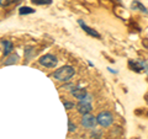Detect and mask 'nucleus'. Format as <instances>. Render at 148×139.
I'll return each instance as SVG.
<instances>
[{
    "label": "nucleus",
    "instance_id": "obj_1",
    "mask_svg": "<svg viewBox=\"0 0 148 139\" xmlns=\"http://www.w3.org/2000/svg\"><path fill=\"white\" fill-rule=\"evenodd\" d=\"M74 74H75V70H74L73 67L64 65L53 73V78L57 79L58 81H69L73 78Z\"/></svg>",
    "mask_w": 148,
    "mask_h": 139
},
{
    "label": "nucleus",
    "instance_id": "obj_2",
    "mask_svg": "<svg viewBox=\"0 0 148 139\" xmlns=\"http://www.w3.org/2000/svg\"><path fill=\"white\" fill-rule=\"evenodd\" d=\"M96 121H98V124H100L101 127H110L114 122V116L109 111H103L100 112L98 116H96Z\"/></svg>",
    "mask_w": 148,
    "mask_h": 139
},
{
    "label": "nucleus",
    "instance_id": "obj_3",
    "mask_svg": "<svg viewBox=\"0 0 148 139\" xmlns=\"http://www.w3.org/2000/svg\"><path fill=\"white\" fill-rule=\"evenodd\" d=\"M38 62H40L41 65H43L46 68H54L56 65H57V63H58V59L53 54H45V55H42V57L40 58Z\"/></svg>",
    "mask_w": 148,
    "mask_h": 139
},
{
    "label": "nucleus",
    "instance_id": "obj_4",
    "mask_svg": "<svg viewBox=\"0 0 148 139\" xmlns=\"http://www.w3.org/2000/svg\"><path fill=\"white\" fill-rule=\"evenodd\" d=\"M80 123H82V126L84 127V128L92 129V128H95L96 124H98V121H96L95 116L86 113V114H83V118H82Z\"/></svg>",
    "mask_w": 148,
    "mask_h": 139
},
{
    "label": "nucleus",
    "instance_id": "obj_5",
    "mask_svg": "<svg viewBox=\"0 0 148 139\" xmlns=\"http://www.w3.org/2000/svg\"><path fill=\"white\" fill-rule=\"evenodd\" d=\"M77 110H78V112L82 113V114H86V113H89L90 111L92 110V106L90 102H88V101L85 100H82L79 104L77 105Z\"/></svg>",
    "mask_w": 148,
    "mask_h": 139
},
{
    "label": "nucleus",
    "instance_id": "obj_6",
    "mask_svg": "<svg viewBox=\"0 0 148 139\" xmlns=\"http://www.w3.org/2000/svg\"><path fill=\"white\" fill-rule=\"evenodd\" d=\"M78 24L80 25V27H82V29L84 30L89 36L95 37V38H101V35L99 33V32L96 31V30H94V29H91V27H89L86 24H84V22H83V20H78Z\"/></svg>",
    "mask_w": 148,
    "mask_h": 139
},
{
    "label": "nucleus",
    "instance_id": "obj_7",
    "mask_svg": "<svg viewBox=\"0 0 148 139\" xmlns=\"http://www.w3.org/2000/svg\"><path fill=\"white\" fill-rule=\"evenodd\" d=\"M71 94L75 97V99L82 101V100H84L86 97L88 92H86V90L84 89V87H74V89L71 91Z\"/></svg>",
    "mask_w": 148,
    "mask_h": 139
},
{
    "label": "nucleus",
    "instance_id": "obj_8",
    "mask_svg": "<svg viewBox=\"0 0 148 139\" xmlns=\"http://www.w3.org/2000/svg\"><path fill=\"white\" fill-rule=\"evenodd\" d=\"M131 9H132V10H138V11H142V12H145V14H148L147 7L143 5L140 0H133L132 4H131Z\"/></svg>",
    "mask_w": 148,
    "mask_h": 139
},
{
    "label": "nucleus",
    "instance_id": "obj_9",
    "mask_svg": "<svg viewBox=\"0 0 148 139\" xmlns=\"http://www.w3.org/2000/svg\"><path fill=\"white\" fill-rule=\"evenodd\" d=\"M1 43L4 46V55H9L11 53V50L14 49V44L11 41H1Z\"/></svg>",
    "mask_w": 148,
    "mask_h": 139
},
{
    "label": "nucleus",
    "instance_id": "obj_10",
    "mask_svg": "<svg viewBox=\"0 0 148 139\" xmlns=\"http://www.w3.org/2000/svg\"><path fill=\"white\" fill-rule=\"evenodd\" d=\"M128 65L131 68V70H135L137 73H142L143 72V68L140 64V62H133V61H130L128 62Z\"/></svg>",
    "mask_w": 148,
    "mask_h": 139
},
{
    "label": "nucleus",
    "instance_id": "obj_11",
    "mask_svg": "<svg viewBox=\"0 0 148 139\" xmlns=\"http://www.w3.org/2000/svg\"><path fill=\"white\" fill-rule=\"evenodd\" d=\"M35 12V9H32L30 6H22L18 9V14L20 15H29V14H34Z\"/></svg>",
    "mask_w": 148,
    "mask_h": 139
},
{
    "label": "nucleus",
    "instance_id": "obj_12",
    "mask_svg": "<svg viewBox=\"0 0 148 139\" xmlns=\"http://www.w3.org/2000/svg\"><path fill=\"white\" fill-rule=\"evenodd\" d=\"M20 0H0V6L3 7H8L12 5V4H17Z\"/></svg>",
    "mask_w": 148,
    "mask_h": 139
},
{
    "label": "nucleus",
    "instance_id": "obj_13",
    "mask_svg": "<svg viewBox=\"0 0 148 139\" xmlns=\"http://www.w3.org/2000/svg\"><path fill=\"white\" fill-rule=\"evenodd\" d=\"M17 61H18V55H17V54H12V55H10V57H9L8 61H5V65L15 64V63H17Z\"/></svg>",
    "mask_w": 148,
    "mask_h": 139
},
{
    "label": "nucleus",
    "instance_id": "obj_14",
    "mask_svg": "<svg viewBox=\"0 0 148 139\" xmlns=\"http://www.w3.org/2000/svg\"><path fill=\"white\" fill-rule=\"evenodd\" d=\"M32 4L35 5H51L52 0H31Z\"/></svg>",
    "mask_w": 148,
    "mask_h": 139
},
{
    "label": "nucleus",
    "instance_id": "obj_15",
    "mask_svg": "<svg viewBox=\"0 0 148 139\" xmlns=\"http://www.w3.org/2000/svg\"><path fill=\"white\" fill-rule=\"evenodd\" d=\"M63 106H64V108H67V110H72V108L75 107V105H74L73 102H69V101H64Z\"/></svg>",
    "mask_w": 148,
    "mask_h": 139
},
{
    "label": "nucleus",
    "instance_id": "obj_16",
    "mask_svg": "<svg viewBox=\"0 0 148 139\" xmlns=\"http://www.w3.org/2000/svg\"><path fill=\"white\" fill-rule=\"evenodd\" d=\"M68 129H69V132H75L77 127H75V124H74L72 121H69V122H68Z\"/></svg>",
    "mask_w": 148,
    "mask_h": 139
},
{
    "label": "nucleus",
    "instance_id": "obj_17",
    "mask_svg": "<svg viewBox=\"0 0 148 139\" xmlns=\"http://www.w3.org/2000/svg\"><path fill=\"white\" fill-rule=\"evenodd\" d=\"M25 53H26V58L30 59L31 58V53H32V48H26L25 49Z\"/></svg>",
    "mask_w": 148,
    "mask_h": 139
},
{
    "label": "nucleus",
    "instance_id": "obj_18",
    "mask_svg": "<svg viewBox=\"0 0 148 139\" xmlns=\"http://www.w3.org/2000/svg\"><path fill=\"white\" fill-rule=\"evenodd\" d=\"M115 1H117V3H119V1H120V0H115Z\"/></svg>",
    "mask_w": 148,
    "mask_h": 139
},
{
    "label": "nucleus",
    "instance_id": "obj_19",
    "mask_svg": "<svg viewBox=\"0 0 148 139\" xmlns=\"http://www.w3.org/2000/svg\"><path fill=\"white\" fill-rule=\"evenodd\" d=\"M147 116H148V113H147Z\"/></svg>",
    "mask_w": 148,
    "mask_h": 139
}]
</instances>
